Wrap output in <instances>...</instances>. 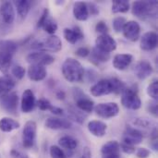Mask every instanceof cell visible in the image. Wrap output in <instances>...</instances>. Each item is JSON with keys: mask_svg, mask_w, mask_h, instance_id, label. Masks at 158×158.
Listing matches in <instances>:
<instances>
[{"mask_svg": "<svg viewBox=\"0 0 158 158\" xmlns=\"http://www.w3.org/2000/svg\"><path fill=\"white\" fill-rule=\"evenodd\" d=\"M126 89V86L123 81L117 78L113 79H104L96 82L91 87V94L93 96L100 97L107 95L110 94H122Z\"/></svg>", "mask_w": 158, "mask_h": 158, "instance_id": "obj_1", "label": "cell"}, {"mask_svg": "<svg viewBox=\"0 0 158 158\" xmlns=\"http://www.w3.org/2000/svg\"><path fill=\"white\" fill-rule=\"evenodd\" d=\"M62 74L69 82H81L84 77V69L75 58H67L62 65Z\"/></svg>", "mask_w": 158, "mask_h": 158, "instance_id": "obj_2", "label": "cell"}, {"mask_svg": "<svg viewBox=\"0 0 158 158\" xmlns=\"http://www.w3.org/2000/svg\"><path fill=\"white\" fill-rule=\"evenodd\" d=\"M132 14L142 19L156 17L157 14L156 1H136L132 4Z\"/></svg>", "mask_w": 158, "mask_h": 158, "instance_id": "obj_3", "label": "cell"}, {"mask_svg": "<svg viewBox=\"0 0 158 158\" xmlns=\"http://www.w3.org/2000/svg\"><path fill=\"white\" fill-rule=\"evenodd\" d=\"M121 104L124 107L131 110H138L142 106V101L135 87L126 88L121 94Z\"/></svg>", "mask_w": 158, "mask_h": 158, "instance_id": "obj_4", "label": "cell"}, {"mask_svg": "<svg viewBox=\"0 0 158 158\" xmlns=\"http://www.w3.org/2000/svg\"><path fill=\"white\" fill-rule=\"evenodd\" d=\"M31 47L33 49H37L40 52H58L62 48V43L61 40L59 39L58 36L56 35H50L49 37L40 40V41H35L32 44Z\"/></svg>", "mask_w": 158, "mask_h": 158, "instance_id": "obj_5", "label": "cell"}, {"mask_svg": "<svg viewBox=\"0 0 158 158\" xmlns=\"http://www.w3.org/2000/svg\"><path fill=\"white\" fill-rule=\"evenodd\" d=\"M73 96L76 100V106L83 113H91L94 108V103L81 89H73Z\"/></svg>", "mask_w": 158, "mask_h": 158, "instance_id": "obj_6", "label": "cell"}, {"mask_svg": "<svg viewBox=\"0 0 158 158\" xmlns=\"http://www.w3.org/2000/svg\"><path fill=\"white\" fill-rule=\"evenodd\" d=\"M37 125L34 121H28L24 125L22 131V144L26 149H31L34 146L36 141Z\"/></svg>", "mask_w": 158, "mask_h": 158, "instance_id": "obj_7", "label": "cell"}, {"mask_svg": "<svg viewBox=\"0 0 158 158\" xmlns=\"http://www.w3.org/2000/svg\"><path fill=\"white\" fill-rule=\"evenodd\" d=\"M96 115L103 118H111L118 115L119 107L116 103H104L98 104L94 106Z\"/></svg>", "mask_w": 158, "mask_h": 158, "instance_id": "obj_8", "label": "cell"}, {"mask_svg": "<svg viewBox=\"0 0 158 158\" xmlns=\"http://www.w3.org/2000/svg\"><path fill=\"white\" fill-rule=\"evenodd\" d=\"M19 104V96L15 92L9 93L6 95L0 97L1 107L7 113L12 115H17Z\"/></svg>", "mask_w": 158, "mask_h": 158, "instance_id": "obj_9", "label": "cell"}, {"mask_svg": "<svg viewBox=\"0 0 158 158\" xmlns=\"http://www.w3.org/2000/svg\"><path fill=\"white\" fill-rule=\"evenodd\" d=\"M95 47L99 50L110 54L117 49L116 40L109 34H100L95 40Z\"/></svg>", "mask_w": 158, "mask_h": 158, "instance_id": "obj_10", "label": "cell"}, {"mask_svg": "<svg viewBox=\"0 0 158 158\" xmlns=\"http://www.w3.org/2000/svg\"><path fill=\"white\" fill-rule=\"evenodd\" d=\"M27 62L31 64H37V65H41V66H47L50 65L52 63L55 62V58L53 56L45 53V52H33L31 53L27 56Z\"/></svg>", "mask_w": 158, "mask_h": 158, "instance_id": "obj_11", "label": "cell"}, {"mask_svg": "<svg viewBox=\"0 0 158 158\" xmlns=\"http://www.w3.org/2000/svg\"><path fill=\"white\" fill-rule=\"evenodd\" d=\"M122 32H123L124 37L127 40H129L131 42H136L140 38L141 26L135 20L127 21L122 30Z\"/></svg>", "mask_w": 158, "mask_h": 158, "instance_id": "obj_12", "label": "cell"}, {"mask_svg": "<svg viewBox=\"0 0 158 158\" xmlns=\"http://www.w3.org/2000/svg\"><path fill=\"white\" fill-rule=\"evenodd\" d=\"M143 136L140 131L131 126H128L124 131L122 143L131 145V146H135V145L140 144L143 142Z\"/></svg>", "mask_w": 158, "mask_h": 158, "instance_id": "obj_13", "label": "cell"}, {"mask_svg": "<svg viewBox=\"0 0 158 158\" xmlns=\"http://www.w3.org/2000/svg\"><path fill=\"white\" fill-rule=\"evenodd\" d=\"M35 105H36V101H35V96L32 91L30 89L25 90L21 97V105H20L21 111L23 113L28 114L33 110Z\"/></svg>", "mask_w": 158, "mask_h": 158, "instance_id": "obj_14", "label": "cell"}, {"mask_svg": "<svg viewBox=\"0 0 158 158\" xmlns=\"http://www.w3.org/2000/svg\"><path fill=\"white\" fill-rule=\"evenodd\" d=\"M158 38L156 32L148 31L145 32L141 38V49L143 51H151L154 50L157 46Z\"/></svg>", "mask_w": 158, "mask_h": 158, "instance_id": "obj_15", "label": "cell"}, {"mask_svg": "<svg viewBox=\"0 0 158 158\" xmlns=\"http://www.w3.org/2000/svg\"><path fill=\"white\" fill-rule=\"evenodd\" d=\"M153 71V66L148 60H141L137 63L134 69L135 75L139 80H145L150 75H152Z\"/></svg>", "mask_w": 158, "mask_h": 158, "instance_id": "obj_16", "label": "cell"}, {"mask_svg": "<svg viewBox=\"0 0 158 158\" xmlns=\"http://www.w3.org/2000/svg\"><path fill=\"white\" fill-rule=\"evenodd\" d=\"M28 77L30 80L33 81H41L46 78L47 71L45 67L37 65V64H31L28 69Z\"/></svg>", "mask_w": 158, "mask_h": 158, "instance_id": "obj_17", "label": "cell"}, {"mask_svg": "<svg viewBox=\"0 0 158 158\" xmlns=\"http://www.w3.org/2000/svg\"><path fill=\"white\" fill-rule=\"evenodd\" d=\"M45 127L50 130H69L72 127V123L66 118H49L45 121Z\"/></svg>", "mask_w": 158, "mask_h": 158, "instance_id": "obj_18", "label": "cell"}, {"mask_svg": "<svg viewBox=\"0 0 158 158\" xmlns=\"http://www.w3.org/2000/svg\"><path fill=\"white\" fill-rule=\"evenodd\" d=\"M63 34H64V38L66 39V41L71 44H77L80 40H81L84 37V34L79 26H75L72 29H69V28L64 29Z\"/></svg>", "mask_w": 158, "mask_h": 158, "instance_id": "obj_19", "label": "cell"}, {"mask_svg": "<svg viewBox=\"0 0 158 158\" xmlns=\"http://www.w3.org/2000/svg\"><path fill=\"white\" fill-rule=\"evenodd\" d=\"M133 56L131 54H118L113 58V66L118 70L126 69L132 62Z\"/></svg>", "mask_w": 158, "mask_h": 158, "instance_id": "obj_20", "label": "cell"}, {"mask_svg": "<svg viewBox=\"0 0 158 158\" xmlns=\"http://www.w3.org/2000/svg\"><path fill=\"white\" fill-rule=\"evenodd\" d=\"M0 15L6 24H11L15 19V11L12 3L9 1L4 2L0 6Z\"/></svg>", "mask_w": 158, "mask_h": 158, "instance_id": "obj_21", "label": "cell"}, {"mask_svg": "<svg viewBox=\"0 0 158 158\" xmlns=\"http://www.w3.org/2000/svg\"><path fill=\"white\" fill-rule=\"evenodd\" d=\"M107 126L100 120H92L88 123V131L95 137H104L106 135Z\"/></svg>", "mask_w": 158, "mask_h": 158, "instance_id": "obj_22", "label": "cell"}, {"mask_svg": "<svg viewBox=\"0 0 158 158\" xmlns=\"http://www.w3.org/2000/svg\"><path fill=\"white\" fill-rule=\"evenodd\" d=\"M73 15L76 19L84 21L89 18L87 4L84 2H76L73 6Z\"/></svg>", "mask_w": 158, "mask_h": 158, "instance_id": "obj_23", "label": "cell"}, {"mask_svg": "<svg viewBox=\"0 0 158 158\" xmlns=\"http://www.w3.org/2000/svg\"><path fill=\"white\" fill-rule=\"evenodd\" d=\"M15 81L9 75H5L0 77V97L10 93V91L15 87Z\"/></svg>", "mask_w": 158, "mask_h": 158, "instance_id": "obj_24", "label": "cell"}, {"mask_svg": "<svg viewBox=\"0 0 158 158\" xmlns=\"http://www.w3.org/2000/svg\"><path fill=\"white\" fill-rule=\"evenodd\" d=\"M37 106H38L39 109L42 111L49 110L51 113H53L54 115H56V116H60L63 114V109L56 107V106H54L48 100H46L44 98L39 99V101L37 102Z\"/></svg>", "mask_w": 158, "mask_h": 158, "instance_id": "obj_25", "label": "cell"}, {"mask_svg": "<svg viewBox=\"0 0 158 158\" xmlns=\"http://www.w3.org/2000/svg\"><path fill=\"white\" fill-rule=\"evenodd\" d=\"M20 127L19 123L10 118H2L0 119V131L4 132H10L18 130Z\"/></svg>", "mask_w": 158, "mask_h": 158, "instance_id": "obj_26", "label": "cell"}, {"mask_svg": "<svg viewBox=\"0 0 158 158\" xmlns=\"http://www.w3.org/2000/svg\"><path fill=\"white\" fill-rule=\"evenodd\" d=\"M13 54L0 50V70L2 72H6L12 63Z\"/></svg>", "mask_w": 158, "mask_h": 158, "instance_id": "obj_27", "label": "cell"}, {"mask_svg": "<svg viewBox=\"0 0 158 158\" xmlns=\"http://www.w3.org/2000/svg\"><path fill=\"white\" fill-rule=\"evenodd\" d=\"M14 4L17 7L19 16L21 19H25L31 9V2L28 0H18V1H15Z\"/></svg>", "mask_w": 158, "mask_h": 158, "instance_id": "obj_28", "label": "cell"}, {"mask_svg": "<svg viewBox=\"0 0 158 158\" xmlns=\"http://www.w3.org/2000/svg\"><path fill=\"white\" fill-rule=\"evenodd\" d=\"M120 146L119 143L117 141H110L106 143H105L101 148V154L102 156L105 155H113V154H119Z\"/></svg>", "mask_w": 158, "mask_h": 158, "instance_id": "obj_29", "label": "cell"}, {"mask_svg": "<svg viewBox=\"0 0 158 158\" xmlns=\"http://www.w3.org/2000/svg\"><path fill=\"white\" fill-rule=\"evenodd\" d=\"M58 143L62 148L68 151H73L78 146V141L70 136H63L59 139Z\"/></svg>", "mask_w": 158, "mask_h": 158, "instance_id": "obj_30", "label": "cell"}, {"mask_svg": "<svg viewBox=\"0 0 158 158\" xmlns=\"http://www.w3.org/2000/svg\"><path fill=\"white\" fill-rule=\"evenodd\" d=\"M90 54H91L92 60L96 61L97 63H104L110 59V54L103 52L96 47H94L92 52H90Z\"/></svg>", "mask_w": 158, "mask_h": 158, "instance_id": "obj_31", "label": "cell"}, {"mask_svg": "<svg viewBox=\"0 0 158 158\" xmlns=\"http://www.w3.org/2000/svg\"><path fill=\"white\" fill-rule=\"evenodd\" d=\"M130 10V3L127 0H115L112 3L113 13H126Z\"/></svg>", "mask_w": 158, "mask_h": 158, "instance_id": "obj_32", "label": "cell"}, {"mask_svg": "<svg viewBox=\"0 0 158 158\" xmlns=\"http://www.w3.org/2000/svg\"><path fill=\"white\" fill-rule=\"evenodd\" d=\"M17 49H18L17 44L14 43L13 41H8V40L0 41V50L6 51L14 55L17 52Z\"/></svg>", "mask_w": 158, "mask_h": 158, "instance_id": "obj_33", "label": "cell"}, {"mask_svg": "<svg viewBox=\"0 0 158 158\" xmlns=\"http://www.w3.org/2000/svg\"><path fill=\"white\" fill-rule=\"evenodd\" d=\"M42 28H43L44 31L45 32H47L48 34L54 35L55 32H56V30H57V24H56V22L53 19H51V18L48 17V19L45 20V22L44 23V25L42 26Z\"/></svg>", "mask_w": 158, "mask_h": 158, "instance_id": "obj_34", "label": "cell"}, {"mask_svg": "<svg viewBox=\"0 0 158 158\" xmlns=\"http://www.w3.org/2000/svg\"><path fill=\"white\" fill-rule=\"evenodd\" d=\"M147 94L150 97H152L155 101H156L158 98V81L157 80H155L152 81V83L147 88Z\"/></svg>", "mask_w": 158, "mask_h": 158, "instance_id": "obj_35", "label": "cell"}, {"mask_svg": "<svg viewBox=\"0 0 158 158\" xmlns=\"http://www.w3.org/2000/svg\"><path fill=\"white\" fill-rule=\"evenodd\" d=\"M127 20L124 17H117L113 19V28L117 32L122 31Z\"/></svg>", "mask_w": 158, "mask_h": 158, "instance_id": "obj_36", "label": "cell"}, {"mask_svg": "<svg viewBox=\"0 0 158 158\" xmlns=\"http://www.w3.org/2000/svg\"><path fill=\"white\" fill-rule=\"evenodd\" d=\"M49 153H50V156L52 158H68L65 152L60 147H58L56 145L51 146Z\"/></svg>", "mask_w": 158, "mask_h": 158, "instance_id": "obj_37", "label": "cell"}, {"mask_svg": "<svg viewBox=\"0 0 158 158\" xmlns=\"http://www.w3.org/2000/svg\"><path fill=\"white\" fill-rule=\"evenodd\" d=\"M11 73H12V75H13L16 79L21 80V79L25 76L26 70H25V69H24L23 67H21V66H19V65H17V66H15V67L12 68Z\"/></svg>", "mask_w": 158, "mask_h": 158, "instance_id": "obj_38", "label": "cell"}, {"mask_svg": "<svg viewBox=\"0 0 158 158\" xmlns=\"http://www.w3.org/2000/svg\"><path fill=\"white\" fill-rule=\"evenodd\" d=\"M83 112H81V110H75L74 108H71L70 109V115H71V118L77 121L78 123H82L84 122V119L86 118L85 115L82 114Z\"/></svg>", "mask_w": 158, "mask_h": 158, "instance_id": "obj_39", "label": "cell"}, {"mask_svg": "<svg viewBox=\"0 0 158 158\" xmlns=\"http://www.w3.org/2000/svg\"><path fill=\"white\" fill-rule=\"evenodd\" d=\"M95 31L101 34H106L108 31V27L106 24V22L104 21H99L96 25H95Z\"/></svg>", "mask_w": 158, "mask_h": 158, "instance_id": "obj_40", "label": "cell"}, {"mask_svg": "<svg viewBox=\"0 0 158 158\" xmlns=\"http://www.w3.org/2000/svg\"><path fill=\"white\" fill-rule=\"evenodd\" d=\"M49 17V10L47 8H44L40 19H38V22H37V28H42V26L44 25V23L45 22V20L48 19Z\"/></svg>", "mask_w": 158, "mask_h": 158, "instance_id": "obj_41", "label": "cell"}, {"mask_svg": "<svg viewBox=\"0 0 158 158\" xmlns=\"http://www.w3.org/2000/svg\"><path fill=\"white\" fill-rule=\"evenodd\" d=\"M120 146V149L122 150L123 153L125 154H128V155H131V154H133L135 153V146H131V145H129V144H126V143H121L119 144Z\"/></svg>", "mask_w": 158, "mask_h": 158, "instance_id": "obj_42", "label": "cell"}, {"mask_svg": "<svg viewBox=\"0 0 158 158\" xmlns=\"http://www.w3.org/2000/svg\"><path fill=\"white\" fill-rule=\"evenodd\" d=\"M150 156V151L146 148H139L136 152V156L138 158H148Z\"/></svg>", "mask_w": 158, "mask_h": 158, "instance_id": "obj_43", "label": "cell"}, {"mask_svg": "<svg viewBox=\"0 0 158 158\" xmlns=\"http://www.w3.org/2000/svg\"><path fill=\"white\" fill-rule=\"evenodd\" d=\"M151 124L152 123L145 118H138L134 121V125L139 126V127H143V128H148Z\"/></svg>", "mask_w": 158, "mask_h": 158, "instance_id": "obj_44", "label": "cell"}, {"mask_svg": "<svg viewBox=\"0 0 158 158\" xmlns=\"http://www.w3.org/2000/svg\"><path fill=\"white\" fill-rule=\"evenodd\" d=\"M87 7H88V11H89V15L91 14L92 16H96L99 14V9L97 7L96 5H94V3H90L87 4Z\"/></svg>", "mask_w": 158, "mask_h": 158, "instance_id": "obj_45", "label": "cell"}, {"mask_svg": "<svg viewBox=\"0 0 158 158\" xmlns=\"http://www.w3.org/2000/svg\"><path fill=\"white\" fill-rule=\"evenodd\" d=\"M76 55L81 57H86L90 55V50L87 47H80L76 50Z\"/></svg>", "mask_w": 158, "mask_h": 158, "instance_id": "obj_46", "label": "cell"}, {"mask_svg": "<svg viewBox=\"0 0 158 158\" xmlns=\"http://www.w3.org/2000/svg\"><path fill=\"white\" fill-rule=\"evenodd\" d=\"M10 156L12 158H29L26 154H24L20 151L15 150V149L10 151Z\"/></svg>", "mask_w": 158, "mask_h": 158, "instance_id": "obj_47", "label": "cell"}, {"mask_svg": "<svg viewBox=\"0 0 158 158\" xmlns=\"http://www.w3.org/2000/svg\"><path fill=\"white\" fill-rule=\"evenodd\" d=\"M148 109L150 111L151 114H153L155 117L157 116V103L155 101L151 104H149V106H148Z\"/></svg>", "mask_w": 158, "mask_h": 158, "instance_id": "obj_48", "label": "cell"}, {"mask_svg": "<svg viewBox=\"0 0 158 158\" xmlns=\"http://www.w3.org/2000/svg\"><path fill=\"white\" fill-rule=\"evenodd\" d=\"M80 158H92V152H91V150L88 147H85L84 150H83L82 155L81 156Z\"/></svg>", "mask_w": 158, "mask_h": 158, "instance_id": "obj_49", "label": "cell"}, {"mask_svg": "<svg viewBox=\"0 0 158 158\" xmlns=\"http://www.w3.org/2000/svg\"><path fill=\"white\" fill-rule=\"evenodd\" d=\"M56 97L59 99V100H64L65 99V97H66V94H65V93L63 92V91H58L57 93H56Z\"/></svg>", "mask_w": 158, "mask_h": 158, "instance_id": "obj_50", "label": "cell"}, {"mask_svg": "<svg viewBox=\"0 0 158 158\" xmlns=\"http://www.w3.org/2000/svg\"><path fill=\"white\" fill-rule=\"evenodd\" d=\"M102 158H120L119 154H113V155H105Z\"/></svg>", "mask_w": 158, "mask_h": 158, "instance_id": "obj_51", "label": "cell"}]
</instances>
